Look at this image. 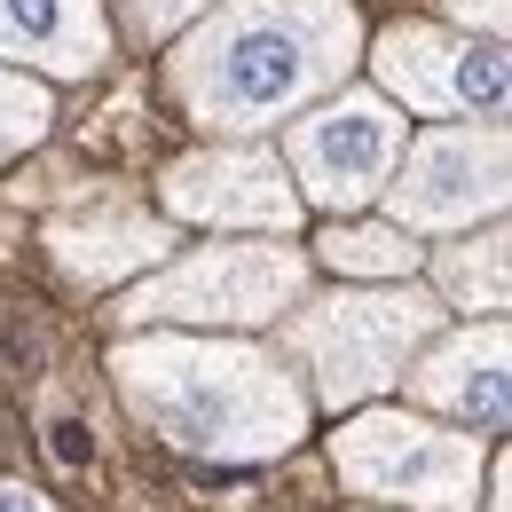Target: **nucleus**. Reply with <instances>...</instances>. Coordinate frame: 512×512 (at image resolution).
Instances as JSON below:
<instances>
[{"instance_id": "14", "label": "nucleus", "mask_w": 512, "mask_h": 512, "mask_svg": "<svg viewBox=\"0 0 512 512\" xmlns=\"http://www.w3.org/2000/svg\"><path fill=\"white\" fill-rule=\"evenodd\" d=\"M316 268H339V276H371V284H394V276H418V260L426 245L410 237V229H394V221H331L316 237Z\"/></svg>"}, {"instance_id": "3", "label": "nucleus", "mask_w": 512, "mask_h": 512, "mask_svg": "<svg viewBox=\"0 0 512 512\" xmlns=\"http://www.w3.org/2000/svg\"><path fill=\"white\" fill-rule=\"evenodd\" d=\"M449 323V308L394 276V284H339V292H300L284 316H276V363L308 371V402L323 410H363L402 386V363Z\"/></svg>"}, {"instance_id": "6", "label": "nucleus", "mask_w": 512, "mask_h": 512, "mask_svg": "<svg viewBox=\"0 0 512 512\" xmlns=\"http://www.w3.org/2000/svg\"><path fill=\"white\" fill-rule=\"evenodd\" d=\"M386 221L410 237H457L481 221H505L512 197V142L505 119H449L402 142L386 174Z\"/></svg>"}, {"instance_id": "11", "label": "nucleus", "mask_w": 512, "mask_h": 512, "mask_svg": "<svg viewBox=\"0 0 512 512\" xmlns=\"http://www.w3.org/2000/svg\"><path fill=\"white\" fill-rule=\"evenodd\" d=\"M174 245H182L174 221H158L150 205H134L119 190H95L64 213H48V260L71 284H127L142 268H158Z\"/></svg>"}, {"instance_id": "8", "label": "nucleus", "mask_w": 512, "mask_h": 512, "mask_svg": "<svg viewBox=\"0 0 512 512\" xmlns=\"http://www.w3.org/2000/svg\"><path fill=\"white\" fill-rule=\"evenodd\" d=\"M371 79L394 111L418 119H505L512 95L505 40L449 32V24H386L371 48Z\"/></svg>"}, {"instance_id": "1", "label": "nucleus", "mask_w": 512, "mask_h": 512, "mask_svg": "<svg viewBox=\"0 0 512 512\" xmlns=\"http://www.w3.org/2000/svg\"><path fill=\"white\" fill-rule=\"evenodd\" d=\"M355 64L363 16L347 0H213L182 24L166 87L190 127H205L213 142H245L339 95Z\"/></svg>"}, {"instance_id": "12", "label": "nucleus", "mask_w": 512, "mask_h": 512, "mask_svg": "<svg viewBox=\"0 0 512 512\" xmlns=\"http://www.w3.org/2000/svg\"><path fill=\"white\" fill-rule=\"evenodd\" d=\"M0 56L40 79H87L111 64L103 0H0Z\"/></svg>"}, {"instance_id": "2", "label": "nucleus", "mask_w": 512, "mask_h": 512, "mask_svg": "<svg viewBox=\"0 0 512 512\" xmlns=\"http://www.w3.org/2000/svg\"><path fill=\"white\" fill-rule=\"evenodd\" d=\"M111 386L134 418L182 457L205 465H268L308 442V386L253 339H197L150 323L111 347Z\"/></svg>"}, {"instance_id": "15", "label": "nucleus", "mask_w": 512, "mask_h": 512, "mask_svg": "<svg viewBox=\"0 0 512 512\" xmlns=\"http://www.w3.org/2000/svg\"><path fill=\"white\" fill-rule=\"evenodd\" d=\"M48 119H56V103H48L40 71L0 64V166H8V158H24V150L48 134Z\"/></svg>"}, {"instance_id": "9", "label": "nucleus", "mask_w": 512, "mask_h": 512, "mask_svg": "<svg viewBox=\"0 0 512 512\" xmlns=\"http://www.w3.org/2000/svg\"><path fill=\"white\" fill-rule=\"evenodd\" d=\"M158 197H166L174 221H205V229H253V237H292L300 229V190H292L284 158L260 150L253 134L174 158Z\"/></svg>"}, {"instance_id": "10", "label": "nucleus", "mask_w": 512, "mask_h": 512, "mask_svg": "<svg viewBox=\"0 0 512 512\" xmlns=\"http://www.w3.org/2000/svg\"><path fill=\"white\" fill-rule=\"evenodd\" d=\"M402 386L426 418H449L465 434H505L512 418V339L505 316H473L457 331H434L410 363H402Z\"/></svg>"}, {"instance_id": "16", "label": "nucleus", "mask_w": 512, "mask_h": 512, "mask_svg": "<svg viewBox=\"0 0 512 512\" xmlns=\"http://www.w3.org/2000/svg\"><path fill=\"white\" fill-rule=\"evenodd\" d=\"M127 8H134V32H142V40H174V32H182L190 16H205L213 0H127Z\"/></svg>"}, {"instance_id": "17", "label": "nucleus", "mask_w": 512, "mask_h": 512, "mask_svg": "<svg viewBox=\"0 0 512 512\" xmlns=\"http://www.w3.org/2000/svg\"><path fill=\"white\" fill-rule=\"evenodd\" d=\"M449 16H457V32H481V40H505V24H512L505 0H449Z\"/></svg>"}, {"instance_id": "5", "label": "nucleus", "mask_w": 512, "mask_h": 512, "mask_svg": "<svg viewBox=\"0 0 512 512\" xmlns=\"http://www.w3.org/2000/svg\"><path fill=\"white\" fill-rule=\"evenodd\" d=\"M331 465L347 481V497H371V505H402V512H473L481 497V434L442 426L426 410H339V434H331Z\"/></svg>"}, {"instance_id": "13", "label": "nucleus", "mask_w": 512, "mask_h": 512, "mask_svg": "<svg viewBox=\"0 0 512 512\" xmlns=\"http://www.w3.org/2000/svg\"><path fill=\"white\" fill-rule=\"evenodd\" d=\"M434 300L449 316H505L512 300V237L505 221H481V229H457L442 253H434Z\"/></svg>"}, {"instance_id": "4", "label": "nucleus", "mask_w": 512, "mask_h": 512, "mask_svg": "<svg viewBox=\"0 0 512 512\" xmlns=\"http://www.w3.org/2000/svg\"><path fill=\"white\" fill-rule=\"evenodd\" d=\"M316 260L292 237H237V245H190L182 260H158L127 300L119 323L150 331V323H205V331H260L276 323L300 292H308Z\"/></svg>"}, {"instance_id": "7", "label": "nucleus", "mask_w": 512, "mask_h": 512, "mask_svg": "<svg viewBox=\"0 0 512 512\" xmlns=\"http://www.w3.org/2000/svg\"><path fill=\"white\" fill-rule=\"evenodd\" d=\"M402 142H410V119L379 87H347V95H323L284 119V174L300 182V205L347 221L386 190Z\"/></svg>"}, {"instance_id": "18", "label": "nucleus", "mask_w": 512, "mask_h": 512, "mask_svg": "<svg viewBox=\"0 0 512 512\" xmlns=\"http://www.w3.org/2000/svg\"><path fill=\"white\" fill-rule=\"evenodd\" d=\"M0 512H56L40 489H24V481H0Z\"/></svg>"}]
</instances>
